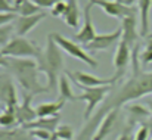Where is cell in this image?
<instances>
[{
  "mask_svg": "<svg viewBox=\"0 0 152 140\" xmlns=\"http://www.w3.org/2000/svg\"><path fill=\"white\" fill-rule=\"evenodd\" d=\"M149 93H152V72H145L139 66L133 68L132 77L118 90L109 94V97L102 103V106L95 112V115L81 128L77 140H92L106 114H109L114 109H120L124 103L133 102Z\"/></svg>",
  "mask_w": 152,
  "mask_h": 140,
  "instance_id": "obj_1",
  "label": "cell"
},
{
  "mask_svg": "<svg viewBox=\"0 0 152 140\" xmlns=\"http://www.w3.org/2000/svg\"><path fill=\"white\" fill-rule=\"evenodd\" d=\"M6 68L27 94L49 93L48 87L40 83V68L33 58H6Z\"/></svg>",
  "mask_w": 152,
  "mask_h": 140,
  "instance_id": "obj_2",
  "label": "cell"
},
{
  "mask_svg": "<svg viewBox=\"0 0 152 140\" xmlns=\"http://www.w3.org/2000/svg\"><path fill=\"white\" fill-rule=\"evenodd\" d=\"M40 68V72L46 75L48 80V90L53 92L58 87V81L61 77V72L64 69V56H62V49L56 44L52 33L46 39V46L42 49L39 58L36 59Z\"/></svg>",
  "mask_w": 152,
  "mask_h": 140,
  "instance_id": "obj_3",
  "label": "cell"
},
{
  "mask_svg": "<svg viewBox=\"0 0 152 140\" xmlns=\"http://www.w3.org/2000/svg\"><path fill=\"white\" fill-rule=\"evenodd\" d=\"M81 93L77 96V100L86 102V111H84V121H89L93 117L95 109L98 105L105 100V97L112 92V86H102V87H84L80 84H75Z\"/></svg>",
  "mask_w": 152,
  "mask_h": 140,
  "instance_id": "obj_4",
  "label": "cell"
},
{
  "mask_svg": "<svg viewBox=\"0 0 152 140\" xmlns=\"http://www.w3.org/2000/svg\"><path fill=\"white\" fill-rule=\"evenodd\" d=\"M42 49L36 46L25 37H13L6 46L0 50V55L4 58H39Z\"/></svg>",
  "mask_w": 152,
  "mask_h": 140,
  "instance_id": "obj_5",
  "label": "cell"
},
{
  "mask_svg": "<svg viewBox=\"0 0 152 140\" xmlns=\"http://www.w3.org/2000/svg\"><path fill=\"white\" fill-rule=\"evenodd\" d=\"M52 36H53L56 44L61 47L62 50H65L71 58H75V59L84 62L86 65H89V66H92V68H98V61L93 59V58H92V56H90L83 47L77 43V42L69 40V39H66V37L58 34V33H52Z\"/></svg>",
  "mask_w": 152,
  "mask_h": 140,
  "instance_id": "obj_6",
  "label": "cell"
},
{
  "mask_svg": "<svg viewBox=\"0 0 152 140\" xmlns=\"http://www.w3.org/2000/svg\"><path fill=\"white\" fill-rule=\"evenodd\" d=\"M89 4L92 6H98L102 10L112 16V18H120L124 19L127 16H137L139 15V9L134 6H124L118 1H111V0H89Z\"/></svg>",
  "mask_w": 152,
  "mask_h": 140,
  "instance_id": "obj_7",
  "label": "cell"
},
{
  "mask_svg": "<svg viewBox=\"0 0 152 140\" xmlns=\"http://www.w3.org/2000/svg\"><path fill=\"white\" fill-rule=\"evenodd\" d=\"M65 74L68 75V78H69L74 84H80V86H84V87L114 86V84L117 83V80H115L114 77H111V78H99V77H95V75H92V74L81 72V71H75V72L66 71Z\"/></svg>",
  "mask_w": 152,
  "mask_h": 140,
  "instance_id": "obj_8",
  "label": "cell"
},
{
  "mask_svg": "<svg viewBox=\"0 0 152 140\" xmlns=\"http://www.w3.org/2000/svg\"><path fill=\"white\" fill-rule=\"evenodd\" d=\"M132 59V47L129 46L124 40H120V43L117 44V50H115V55H114V68H115V72H114V78L118 81L123 78V75L126 74L127 71V65Z\"/></svg>",
  "mask_w": 152,
  "mask_h": 140,
  "instance_id": "obj_9",
  "label": "cell"
},
{
  "mask_svg": "<svg viewBox=\"0 0 152 140\" xmlns=\"http://www.w3.org/2000/svg\"><path fill=\"white\" fill-rule=\"evenodd\" d=\"M123 37V30L121 27L117 28L112 33H105V34H98L96 39L93 42H90L89 44H84V50L89 52H101V50H106L114 44H118L120 40Z\"/></svg>",
  "mask_w": 152,
  "mask_h": 140,
  "instance_id": "obj_10",
  "label": "cell"
},
{
  "mask_svg": "<svg viewBox=\"0 0 152 140\" xmlns=\"http://www.w3.org/2000/svg\"><path fill=\"white\" fill-rule=\"evenodd\" d=\"M92 4H86L84 6V12H83V15H84V22H83V27H81V30L74 36V42H78V43H81V44H89L90 42H93L95 39H96V30H95V27H93V21H92Z\"/></svg>",
  "mask_w": 152,
  "mask_h": 140,
  "instance_id": "obj_11",
  "label": "cell"
},
{
  "mask_svg": "<svg viewBox=\"0 0 152 140\" xmlns=\"http://www.w3.org/2000/svg\"><path fill=\"white\" fill-rule=\"evenodd\" d=\"M33 94H24V99L22 102L19 103L18 109H16V122H18V127H22L25 124H30L33 121L37 120V112H36V108H33Z\"/></svg>",
  "mask_w": 152,
  "mask_h": 140,
  "instance_id": "obj_12",
  "label": "cell"
},
{
  "mask_svg": "<svg viewBox=\"0 0 152 140\" xmlns=\"http://www.w3.org/2000/svg\"><path fill=\"white\" fill-rule=\"evenodd\" d=\"M48 15L45 12L37 13V15H31V16H18L13 21V27H15V34L18 37H25L30 31H33V28L36 25H39Z\"/></svg>",
  "mask_w": 152,
  "mask_h": 140,
  "instance_id": "obj_13",
  "label": "cell"
},
{
  "mask_svg": "<svg viewBox=\"0 0 152 140\" xmlns=\"http://www.w3.org/2000/svg\"><path fill=\"white\" fill-rule=\"evenodd\" d=\"M121 30H123L121 40H124L133 49V44L137 42V37L140 36V27H139L137 16H127L121 19Z\"/></svg>",
  "mask_w": 152,
  "mask_h": 140,
  "instance_id": "obj_14",
  "label": "cell"
},
{
  "mask_svg": "<svg viewBox=\"0 0 152 140\" xmlns=\"http://www.w3.org/2000/svg\"><path fill=\"white\" fill-rule=\"evenodd\" d=\"M118 112H120V109H114L109 114H106V117L102 120V122L99 124V127H98L95 136L92 137V140H105L111 134V131L114 130L115 122L118 120Z\"/></svg>",
  "mask_w": 152,
  "mask_h": 140,
  "instance_id": "obj_15",
  "label": "cell"
},
{
  "mask_svg": "<svg viewBox=\"0 0 152 140\" xmlns=\"http://www.w3.org/2000/svg\"><path fill=\"white\" fill-rule=\"evenodd\" d=\"M59 122H61V117L59 115H56V117H48V118H37L36 121L22 125V128L27 130V131H30V130H48V131H50V133L55 134V131L61 125Z\"/></svg>",
  "mask_w": 152,
  "mask_h": 140,
  "instance_id": "obj_16",
  "label": "cell"
},
{
  "mask_svg": "<svg viewBox=\"0 0 152 140\" xmlns=\"http://www.w3.org/2000/svg\"><path fill=\"white\" fill-rule=\"evenodd\" d=\"M152 6V0H137V9H139V27H140V36L146 37L149 34V10Z\"/></svg>",
  "mask_w": 152,
  "mask_h": 140,
  "instance_id": "obj_17",
  "label": "cell"
},
{
  "mask_svg": "<svg viewBox=\"0 0 152 140\" xmlns=\"http://www.w3.org/2000/svg\"><path fill=\"white\" fill-rule=\"evenodd\" d=\"M65 100L64 99H58L55 102H43L36 108L37 112V118H48V117H56L59 115V111L64 108Z\"/></svg>",
  "mask_w": 152,
  "mask_h": 140,
  "instance_id": "obj_18",
  "label": "cell"
},
{
  "mask_svg": "<svg viewBox=\"0 0 152 140\" xmlns=\"http://www.w3.org/2000/svg\"><path fill=\"white\" fill-rule=\"evenodd\" d=\"M0 99L4 102V106L7 108H18V97H16V90L10 81L4 83L0 86Z\"/></svg>",
  "mask_w": 152,
  "mask_h": 140,
  "instance_id": "obj_19",
  "label": "cell"
},
{
  "mask_svg": "<svg viewBox=\"0 0 152 140\" xmlns=\"http://www.w3.org/2000/svg\"><path fill=\"white\" fill-rule=\"evenodd\" d=\"M13 6L18 16H31V15L42 13V9L31 0H15Z\"/></svg>",
  "mask_w": 152,
  "mask_h": 140,
  "instance_id": "obj_20",
  "label": "cell"
},
{
  "mask_svg": "<svg viewBox=\"0 0 152 140\" xmlns=\"http://www.w3.org/2000/svg\"><path fill=\"white\" fill-rule=\"evenodd\" d=\"M68 7L64 16V21L68 27L75 28L78 27V21H80V10H78V0H66Z\"/></svg>",
  "mask_w": 152,
  "mask_h": 140,
  "instance_id": "obj_21",
  "label": "cell"
},
{
  "mask_svg": "<svg viewBox=\"0 0 152 140\" xmlns=\"http://www.w3.org/2000/svg\"><path fill=\"white\" fill-rule=\"evenodd\" d=\"M58 89H59V97L64 99L65 102H68V100H77V96L74 94L72 89H71V86H69V78H68L66 74L59 77Z\"/></svg>",
  "mask_w": 152,
  "mask_h": 140,
  "instance_id": "obj_22",
  "label": "cell"
},
{
  "mask_svg": "<svg viewBox=\"0 0 152 140\" xmlns=\"http://www.w3.org/2000/svg\"><path fill=\"white\" fill-rule=\"evenodd\" d=\"M16 109L18 108H7V106L3 108V111L0 112V127L7 128V127H12V125H18V122H16Z\"/></svg>",
  "mask_w": 152,
  "mask_h": 140,
  "instance_id": "obj_23",
  "label": "cell"
},
{
  "mask_svg": "<svg viewBox=\"0 0 152 140\" xmlns=\"http://www.w3.org/2000/svg\"><path fill=\"white\" fill-rule=\"evenodd\" d=\"M30 131L24 130L22 127L15 128V130H3L0 131V140H28L30 139Z\"/></svg>",
  "mask_w": 152,
  "mask_h": 140,
  "instance_id": "obj_24",
  "label": "cell"
},
{
  "mask_svg": "<svg viewBox=\"0 0 152 140\" xmlns=\"http://www.w3.org/2000/svg\"><path fill=\"white\" fill-rule=\"evenodd\" d=\"M127 111L130 114V118H133V124L134 122H140V121H145L148 117H151L149 114V109L140 106V105H129L127 106Z\"/></svg>",
  "mask_w": 152,
  "mask_h": 140,
  "instance_id": "obj_25",
  "label": "cell"
},
{
  "mask_svg": "<svg viewBox=\"0 0 152 140\" xmlns=\"http://www.w3.org/2000/svg\"><path fill=\"white\" fill-rule=\"evenodd\" d=\"M13 31H15V27H13V24H9V25H4V27H0V50L3 49V47L6 46L13 37H12V34H13Z\"/></svg>",
  "mask_w": 152,
  "mask_h": 140,
  "instance_id": "obj_26",
  "label": "cell"
},
{
  "mask_svg": "<svg viewBox=\"0 0 152 140\" xmlns=\"http://www.w3.org/2000/svg\"><path fill=\"white\" fill-rule=\"evenodd\" d=\"M55 136L58 137V140H72L74 130L69 124H61L58 127V130L55 131Z\"/></svg>",
  "mask_w": 152,
  "mask_h": 140,
  "instance_id": "obj_27",
  "label": "cell"
},
{
  "mask_svg": "<svg viewBox=\"0 0 152 140\" xmlns=\"http://www.w3.org/2000/svg\"><path fill=\"white\" fill-rule=\"evenodd\" d=\"M66 7H68V3L64 1V0H61V1H58L50 9V15L53 18H64L65 16V12H66Z\"/></svg>",
  "mask_w": 152,
  "mask_h": 140,
  "instance_id": "obj_28",
  "label": "cell"
},
{
  "mask_svg": "<svg viewBox=\"0 0 152 140\" xmlns=\"http://www.w3.org/2000/svg\"><path fill=\"white\" fill-rule=\"evenodd\" d=\"M30 134L31 137H36L39 140H53L55 139V134L48 131V130H30Z\"/></svg>",
  "mask_w": 152,
  "mask_h": 140,
  "instance_id": "obj_29",
  "label": "cell"
},
{
  "mask_svg": "<svg viewBox=\"0 0 152 140\" xmlns=\"http://www.w3.org/2000/svg\"><path fill=\"white\" fill-rule=\"evenodd\" d=\"M148 137H149V125H148V124H143V125H140V128L136 131L134 140H148Z\"/></svg>",
  "mask_w": 152,
  "mask_h": 140,
  "instance_id": "obj_30",
  "label": "cell"
},
{
  "mask_svg": "<svg viewBox=\"0 0 152 140\" xmlns=\"http://www.w3.org/2000/svg\"><path fill=\"white\" fill-rule=\"evenodd\" d=\"M18 18L16 13H0V27L13 24V21Z\"/></svg>",
  "mask_w": 152,
  "mask_h": 140,
  "instance_id": "obj_31",
  "label": "cell"
},
{
  "mask_svg": "<svg viewBox=\"0 0 152 140\" xmlns=\"http://www.w3.org/2000/svg\"><path fill=\"white\" fill-rule=\"evenodd\" d=\"M0 13H16L15 6H12L9 0H0Z\"/></svg>",
  "mask_w": 152,
  "mask_h": 140,
  "instance_id": "obj_32",
  "label": "cell"
},
{
  "mask_svg": "<svg viewBox=\"0 0 152 140\" xmlns=\"http://www.w3.org/2000/svg\"><path fill=\"white\" fill-rule=\"evenodd\" d=\"M139 59H140L142 65H149V63H152V50L145 49V50L139 55Z\"/></svg>",
  "mask_w": 152,
  "mask_h": 140,
  "instance_id": "obj_33",
  "label": "cell"
},
{
  "mask_svg": "<svg viewBox=\"0 0 152 140\" xmlns=\"http://www.w3.org/2000/svg\"><path fill=\"white\" fill-rule=\"evenodd\" d=\"M33 3H36L39 7H53L58 1L61 0H31Z\"/></svg>",
  "mask_w": 152,
  "mask_h": 140,
  "instance_id": "obj_34",
  "label": "cell"
},
{
  "mask_svg": "<svg viewBox=\"0 0 152 140\" xmlns=\"http://www.w3.org/2000/svg\"><path fill=\"white\" fill-rule=\"evenodd\" d=\"M115 1H118V3H121L124 6H133L136 0H115Z\"/></svg>",
  "mask_w": 152,
  "mask_h": 140,
  "instance_id": "obj_35",
  "label": "cell"
},
{
  "mask_svg": "<svg viewBox=\"0 0 152 140\" xmlns=\"http://www.w3.org/2000/svg\"><path fill=\"white\" fill-rule=\"evenodd\" d=\"M118 140H133V137H132L130 134H121Z\"/></svg>",
  "mask_w": 152,
  "mask_h": 140,
  "instance_id": "obj_36",
  "label": "cell"
},
{
  "mask_svg": "<svg viewBox=\"0 0 152 140\" xmlns=\"http://www.w3.org/2000/svg\"><path fill=\"white\" fill-rule=\"evenodd\" d=\"M0 66H4L6 68V58L0 55Z\"/></svg>",
  "mask_w": 152,
  "mask_h": 140,
  "instance_id": "obj_37",
  "label": "cell"
},
{
  "mask_svg": "<svg viewBox=\"0 0 152 140\" xmlns=\"http://www.w3.org/2000/svg\"><path fill=\"white\" fill-rule=\"evenodd\" d=\"M148 109H149V114H151V117H152V100L148 102Z\"/></svg>",
  "mask_w": 152,
  "mask_h": 140,
  "instance_id": "obj_38",
  "label": "cell"
},
{
  "mask_svg": "<svg viewBox=\"0 0 152 140\" xmlns=\"http://www.w3.org/2000/svg\"><path fill=\"white\" fill-rule=\"evenodd\" d=\"M151 140H152V139H151Z\"/></svg>",
  "mask_w": 152,
  "mask_h": 140,
  "instance_id": "obj_39",
  "label": "cell"
}]
</instances>
